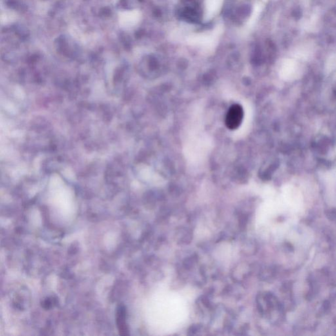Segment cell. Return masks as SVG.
Returning a JSON list of instances; mask_svg holds the SVG:
<instances>
[{
    "label": "cell",
    "instance_id": "1",
    "mask_svg": "<svg viewBox=\"0 0 336 336\" xmlns=\"http://www.w3.org/2000/svg\"><path fill=\"white\" fill-rule=\"evenodd\" d=\"M244 118V110L240 104H235L229 108L226 116V124L231 130H237L241 125Z\"/></svg>",
    "mask_w": 336,
    "mask_h": 336
},
{
    "label": "cell",
    "instance_id": "2",
    "mask_svg": "<svg viewBox=\"0 0 336 336\" xmlns=\"http://www.w3.org/2000/svg\"><path fill=\"white\" fill-rule=\"evenodd\" d=\"M207 12L209 14L213 15L219 10L222 0H206Z\"/></svg>",
    "mask_w": 336,
    "mask_h": 336
}]
</instances>
